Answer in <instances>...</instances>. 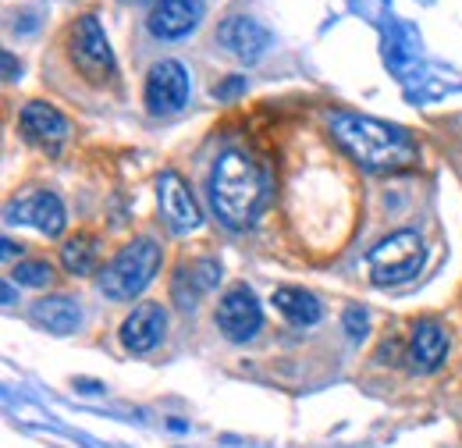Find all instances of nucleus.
Returning <instances> with one entry per match:
<instances>
[{
  "label": "nucleus",
  "instance_id": "14",
  "mask_svg": "<svg viewBox=\"0 0 462 448\" xmlns=\"http://www.w3.org/2000/svg\"><path fill=\"white\" fill-rule=\"evenodd\" d=\"M448 345H452V341H448L445 324L423 317V321H416L412 338H409V359H412V367H416L420 374H434V370L445 367V359H448Z\"/></svg>",
  "mask_w": 462,
  "mask_h": 448
},
{
  "label": "nucleus",
  "instance_id": "3",
  "mask_svg": "<svg viewBox=\"0 0 462 448\" xmlns=\"http://www.w3.org/2000/svg\"><path fill=\"white\" fill-rule=\"evenodd\" d=\"M161 260H164V253H161V246H157L153 238H135V242H128L115 260L100 271V292H104L107 299H115V303L135 299L139 292L150 288V281L157 278Z\"/></svg>",
  "mask_w": 462,
  "mask_h": 448
},
{
  "label": "nucleus",
  "instance_id": "18",
  "mask_svg": "<svg viewBox=\"0 0 462 448\" xmlns=\"http://www.w3.org/2000/svg\"><path fill=\"white\" fill-rule=\"evenodd\" d=\"M97 260H100L97 238H89V235H75V238H68V242L60 246V264H64V271L75 275V278L93 275V271H97Z\"/></svg>",
  "mask_w": 462,
  "mask_h": 448
},
{
  "label": "nucleus",
  "instance_id": "11",
  "mask_svg": "<svg viewBox=\"0 0 462 448\" xmlns=\"http://www.w3.org/2000/svg\"><path fill=\"white\" fill-rule=\"evenodd\" d=\"M164 331H168V310L161 303H143L121 321V345L132 356H146L164 341Z\"/></svg>",
  "mask_w": 462,
  "mask_h": 448
},
{
  "label": "nucleus",
  "instance_id": "13",
  "mask_svg": "<svg viewBox=\"0 0 462 448\" xmlns=\"http://www.w3.org/2000/svg\"><path fill=\"white\" fill-rule=\"evenodd\" d=\"M203 18V0H153L146 14V29L157 40H181Z\"/></svg>",
  "mask_w": 462,
  "mask_h": 448
},
{
  "label": "nucleus",
  "instance_id": "1",
  "mask_svg": "<svg viewBox=\"0 0 462 448\" xmlns=\"http://www.w3.org/2000/svg\"><path fill=\"white\" fill-rule=\"evenodd\" d=\"M328 128H331L335 143L363 171L392 174V171L412 168L420 161V146L402 125H392V121L370 117V114L331 111L328 114Z\"/></svg>",
  "mask_w": 462,
  "mask_h": 448
},
{
  "label": "nucleus",
  "instance_id": "4",
  "mask_svg": "<svg viewBox=\"0 0 462 448\" xmlns=\"http://www.w3.org/2000/svg\"><path fill=\"white\" fill-rule=\"evenodd\" d=\"M68 54H71V64H75L93 86L115 82V75H117L115 51H111V40H107V33H104V25H100L97 14H82V18L71 25Z\"/></svg>",
  "mask_w": 462,
  "mask_h": 448
},
{
  "label": "nucleus",
  "instance_id": "19",
  "mask_svg": "<svg viewBox=\"0 0 462 448\" xmlns=\"http://www.w3.org/2000/svg\"><path fill=\"white\" fill-rule=\"evenodd\" d=\"M11 281L25 285V288H43L54 281V267L47 260H22L14 271H11Z\"/></svg>",
  "mask_w": 462,
  "mask_h": 448
},
{
  "label": "nucleus",
  "instance_id": "2",
  "mask_svg": "<svg viewBox=\"0 0 462 448\" xmlns=\"http://www.w3.org/2000/svg\"><path fill=\"white\" fill-rule=\"evenodd\" d=\"M267 171L245 150H225L210 171L214 214L231 231H242L260 218V210L267 207Z\"/></svg>",
  "mask_w": 462,
  "mask_h": 448
},
{
  "label": "nucleus",
  "instance_id": "8",
  "mask_svg": "<svg viewBox=\"0 0 462 448\" xmlns=\"http://www.w3.org/2000/svg\"><path fill=\"white\" fill-rule=\"evenodd\" d=\"M189 71L178 64V61H157L146 75V89H143V100H146V111L150 114H174L185 107L189 100Z\"/></svg>",
  "mask_w": 462,
  "mask_h": 448
},
{
  "label": "nucleus",
  "instance_id": "6",
  "mask_svg": "<svg viewBox=\"0 0 462 448\" xmlns=\"http://www.w3.org/2000/svg\"><path fill=\"white\" fill-rule=\"evenodd\" d=\"M217 331L228 338V341H249L256 338V331L263 328V310H260V299L253 295L249 285H235L221 295L217 303Z\"/></svg>",
  "mask_w": 462,
  "mask_h": 448
},
{
  "label": "nucleus",
  "instance_id": "16",
  "mask_svg": "<svg viewBox=\"0 0 462 448\" xmlns=\"http://www.w3.org/2000/svg\"><path fill=\"white\" fill-rule=\"evenodd\" d=\"M274 306H278V313H282L285 321L299 324V328H313V324L324 317L320 299H317L313 292L299 288V285H282V288H274Z\"/></svg>",
  "mask_w": 462,
  "mask_h": 448
},
{
  "label": "nucleus",
  "instance_id": "17",
  "mask_svg": "<svg viewBox=\"0 0 462 448\" xmlns=\"http://www.w3.org/2000/svg\"><path fill=\"white\" fill-rule=\"evenodd\" d=\"M32 321L40 328H47L51 335H71L82 324V313H79V303H71L64 295H51L32 306Z\"/></svg>",
  "mask_w": 462,
  "mask_h": 448
},
{
  "label": "nucleus",
  "instance_id": "5",
  "mask_svg": "<svg viewBox=\"0 0 462 448\" xmlns=\"http://www.w3.org/2000/svg\"><path fill=\"white\" fill-rule=\"evenodd\" d=\"M423 238L416 231H395L388 238H381L370 257H366V267H370V281L374 285H402V281L416 278L420 267H423Z\"/></svg>",
  "mask_w": 462,
  "mask_h": 448
},
{
  "label": "nucleus",
  "instance_id": "21",
  "mask_svg": "<svg viewBox=\"0 0 462 448\" xmlns=\"http://www.w3.org/2000/svg\"><path fill=\"white\" fill-rule=\"evenodd\" d=\"M242 89H245V79H242V75H231L225 86H214V97H217V100H231V97L242 93Z\"/></svg>",
  "mask_w": 462,
  "mask_h": 448
},
{
  "label": "nucleus",
  "instance_id": "9",
  "mask_svg": "<svg viewBox=\"0 0 462 448\" xmlns=\"http://www.w3.org/2000/svg\"><path fill=\"white\" fill-rule=\"evenodd\" d=\"M7 221L29 224L40 235L58 238L60 231H64V224H68V214H64V203H60L54 192L36 189V192H25V196H18V200L7 203Z\"/></svg>",
  "mask_w": 462,
  "mask_h": 448
},
{
  "label": "nucleus",
  "instance_id": "20",
  "mask_svg": "<svg viewBox=\"0 0 462 448\" xmlns=\"http://www.w3.org/2000/svg\"><path fill=\"white\" fill-rule=\"evenodd\" d=\"M342 321H346V335L352 338V341H363V338L370 335V313H366L363 306H348Z\"/></svg>",
  "mask_w": 462,
  "mask_h": 448
},
{
  "label": "nucleus",
  "instance_id": "10",
  "mask_svg": "<svg viewBox=\"0 0 462 448\" xmlns=\"http://www.w3.org/2000/svg\"><path fill=\"white\" fill-rule=\"evenodd\" d=\"M217 43L225 47V54L242 61V64H256L260 57L271 51V33L245 14H231L217 25Z\"/></svg>",
  "mask_w": 462,
  "mask_h": 448
},
{
  "label": "nucleus",
  "instance_id": "22",
  "mask_svg": "<svg viewBox=\"0 0 462 448\" xmlns=\"http://www.w3.org/2000/svg\"><path fill=\"white\" fill-rule=\"evenodd\" d=\"M18 71H22V64L14 61L11 51H4V82H14V79H18Z\"/></svg>",
  "mask_w": 462,
  "mask_h": 448
},
{
  "label": "nucleus",
  "instance_id": "12",
  "mask_svg": "<svg viewBox=\"0 0 462 448\" xmlns=\"http://www.w3.org/2000/svg\"><path fill=\"white\" fill-rule=\"evenodd\" d=\"M18 125L25 132V139L47 154H58L60 146L68 143V117L54 107V104H43V100H32L25 104L18 114Z\"/></svg>",
  "mask_w": 462,
  "mask_h": 448
},
{
  "label": "nucleus",
  "instance_id": "15",
  "mask_svg": "<svg viewBox=\"0 0 462 448\" xmlns=\"http://www.w3.org/2000/svg\"><path fill=\"white\" fill-rule=\"evenodd\" d=\"M217 281H221V264L210 260V257L192 260V264H181L171 285L174 303H178L181 310H196V303H199L203 295H210V292L217 288Z\"/></svg>",
  "mask_w": 462,
  "mask_h": 448
},
{
  "label": "nucleus",
  "instance_id": "7",
  "mask_svg": "<svg viewBox=\"0 0 462 448\" xmlns=\"http://www.w3.org/2000/svg\"><path fill=\"white\" fill-rule=\"evenodd\" d=\"M157 207H161V218H164L171 235H189V231H196L203 224L199 203H196L189 182L178 171H161V178H157Z\"/></svg>",
  "mask_w": 462,
  "mask_h": 448
},
{
  "label": "nucleus",
  "instance_id": "23",
  "mask_svg": "<svg viewBox=\"0 0 462 448\" xmlns=\"http://www.w3.org/2000/svg\"><path fill=\"white\" fill-rule=\"evenodd\" d=\"M14 249H22V246H14L11 238H4V260H11V257H14Z\"/></svg>",
  "mask_w": 462,
  "mask_h": 448
}]
</instances>
